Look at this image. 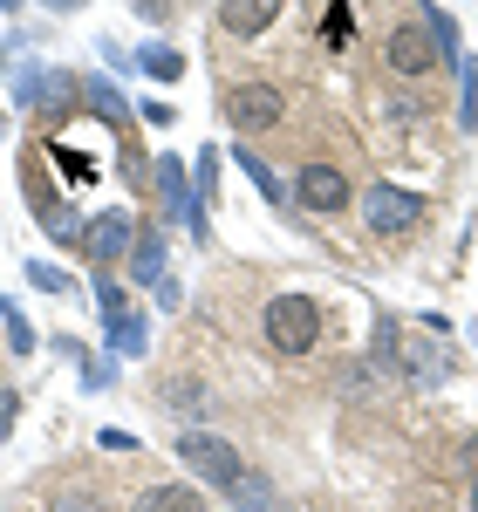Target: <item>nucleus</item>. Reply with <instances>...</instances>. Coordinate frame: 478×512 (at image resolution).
<instances>
[{
  "mask_svg": "<svg viewBox=\"0 0 478 512\" xmlns=\"http://www.w3.org/2000/svg\"><path fill=\"white\" fill-rule=\"evenodd\" d=\"M96 308H103V315H110V321H123V315H130V301H123V287H117V280H110V267L96 274Z\"/></svg>",
  "mask_w": 478,
  "mask_h": 512,
  "instance_id": "obj_14",
  "label": "nucleus"
},
{
  "mask_svg": "<svg viewBox=\"0 0 478 512\" xmlns=\"http://www.w3.org/2000/svg\"><path fill=\"white\" fill-rule=\"evenodd\" d=\"M48 512H103V506H96V499H76V492H62V499H55Z\"/></svg>",
  "mask_w": 478,
  "mask_h": 512,
  "instance_id": "obj_21",
  "label": "nucleus"
},
{
  "mask_svg": "<svg viewBox=\"0 0 478 512\" xmlns=\"http://www.w3.org/2000/svg\"><path fill=\"white\" fill-rule=\"evenodd\" d=\"M472 335H478V328H472Z\"/></svg>",
  "mask_w": 478,
  "mask_h": 512,
  "instance_id": "obj_26",
  "label": "nucleus"
},
{
  "mask_svg": "<svg viewBox=\"0 0 478 512\" xmlns=\"http://www.w3.org/2000/svg\"><path fill=\"white\" fill-rule=\"evenodd\" d=\"M14 431V396H0V437Z\"/></svg>",
  "mask_w": 478,
  "mask_h": 512,
  "instance_id": "obj_22",
  "label": "nucleus"
},
{
  "mask_svg": "<svg viewBox=\"0 0 478 512\" xmlns=\"http://www.w3.org/2000/svg\"><path fill=\"white\" fill-rule=\"evenodd\" d=\"M0 7H7V14H21V0H0Z\"/></svg>",
  "mask_w": 478,
  "mask_h": 512,
  "instance_id": "obj_24",
  "label": "nucleus"
},
{
  "mask_svg": "<svg viewBox=\"0 0 478 512\" xmlns=\"http://www.w3.org/2000/svg\"><path fill=\"white\" fill-rule=\"evenodd\" d=\"M28 280H35V287H48V294H62V287H69V274H62V267H48V260H35V267H28Z\"/></svg>",
  "mask_w": 478,
  "mask_h": 512,
  "instance_id": "obj_19",
  "label": "nucleus"
},
{
  "mask_svg": "<svg viewBox=\"0 0 478 512\" xmlns=\"http://www.w3.org/2000/svg\"><path fill=\"white\" fill-rule=\"evenodd\" d=\"M48 7H55V14H69V7H82V0H48Z\"/></svg>",
  "mask_w": 478,
  "mask_h": 512,
  "instance_id": "obj_23",
  "label": "nucleus"
},
{
  "mask_svg": "<svg viewBox=\"0 0 478 512\" xmlns=\"http://www.w3.org/2000/svg\"><path fill=\"white\" fill-rule=\"evenodd\" d=\"M383 55H390V69H397V76H424V69H431V41L417 35V28H390V41H383Z\"/></svg>",
  "mask_w": 478,
  "mask_h": 512,
  "instance_id": "obj_9",
  "label": "nucleus"
},
{
  "mask_svg": "<svg viewBox=\"0 0 478 512\" xmlns=\"http://www.w3.org/2000/svg\"><path fill=\"white\" fill-rule=\"evenodd\" d=\"M0 315H7V342H14V349L28 355V349H35V328H28V315H21V308H14V301H7V308H0Z\"/></svg>",
  "mask_w": 478,
  "mask_h": 512,
  "instance_id": "obj_18",
  "label": "nucleus"
},
{
  "mask_svg": "<svg viewBox=\"0 0 478 512\" xmlns=\"http://www.w3.org/2000/svg\"><path fill=\"white\" fill-rule=\"evenodd\" d=\"M144 69H151L158 82H178L185 76V55H178V48H144Z\"/></svg>",
  "mask_w": 478,
  "mask_h": 512,
  "instance_id": "obj_13",
  "label": "nucleus"
},
{
  "mask_svg": "<svg viewBox=\"0 0 478 512\" xmlns=\"http://www.w3.org/2000/svg\"><path fill=\"white\" fill-rule=\"evenodd\" d=\"M321 35H328V48H349V41H356V14H349V7L335 0V7H328V28H321Z\"/></svg>",
  "mask_w": 478,
  "mask_h": 512,
  "instance_id": "obj_15",
  "label": "nucleus"
},
{
  "mask_svg": "<svg viewBox=\"0 0 478 512\" xmlns=\"http://www.w3.org/2000/svg\"><path fill=\"white\" fill-rule=\"evenodd\" d=\"M137 512H205V499L192 485H151V492L137 499Z\"/></svg>",
  "mask_w": 478,
  "mask_h": 512,
  "instance_id": "obj_10",
  "label": "nucleus"
},
{
  "mask_svg": "<svg viewBox=\"0 0 478 512\" xmlns=\"http://www.w3.org/2000/svg\"><path fill=\"white\" fill-rule=\"evenodd\" d=\"M130 274H137V280H164V246H158L151 233L137 239V260H130Z\"/></svg>",
  "mask_w": 478,
  "mask_h": 512,
  "instance_id": "obj_12",
  "label": "nucleus"
},
{
  "mask_svg": "<svg viewBox=\"0 0 478 512\" xmlns=\"http://www.w3.org/2000/svg\"><path fill=\"white\" fill-rule=\"evenodd\" d=\"M424 28H431V41H438L444 62H458V28H451V14H444V7H424Z\"/></svg>",
  "mask_w": 478,
  "mask_h": 512,
  "instance_id": "obj_11",
  "label": "nucleus"
},
{
  "mask_svg": "<svg viewBox=\"0 0 478 512\" xmlns=\"http://www.w3.org/2000/svg\"><path fill=\"white\" fill-rule=\"evenodd\" d=\"M110 342H117L123 355H144V321H137V315H123V321H110Z\"/></svg>",
  "mask_w": 478,
  "mask_h": 512,
  "instance_id": "obj_16",
  "label": "nucleus"
},
{
  "mask_svg": "<svg viewBox=\"0 0 478 512\" xmlns=\"http://www.w3.org/2000/svg\"><path fill=\"white\" fill-rule=\"evenodd\" d=\"M130 212H103L96 226H82V253L96 260V267H110V260H123V246H130Z\"/></svg>",
  "mask_w": 478,
  "mask_h": 512,
  "instance_id": "obj_7",
  "label": "nucleus"
},
{
  "mask_svg": "<svg viewBox=\"0 0 478 512\" xmlns=\"http://www.w3.org/2000/svg\"><path fill=\"white\" fill-rule=\"evenodd\" d=\"M417 219H424V198L403 192V185H369V192H362V226H369V233L397 239V233H410Z\"/></svg>",
  "mask_w": 478,
  "mask_h": 512,
  "instance_id": "obj_3",
  "label": "nucleus"
},
{
  "mask_svg": "<svg viewBox=\"0 0 478 512\" xmlns=\"http://www.w3.org/2000/svg\"><path fill=\"white\" fill-rule=\"evenodd\" d=\"M472 512H478V478H472Z\"/></svg>",
  "mask_w": 478,
  "mask_h": 512,
  "instance_id": "obj_25",
  "label": "nucleus"
},
{
  "mask_svg": "<svg viewBox=\"0 0 478 512\" xmlns=\"http://www.w3.org/2000/svg\"><path fill=\"white\" fill-rule=\"evenodd\" d=\"M294 198H301L308 212H342V205H349V178H342L335 164H301Z\"/></svg>",
  "mask_w": 478,
  "mask_h": 512,
  "instance_id": "obj_5",
  "label": "nucleus"
},
{
  "mask_svg": "<svg viewBox=\"0 0 478 512\" xmlns=\"http://www.w3.org/2000/svg\"><path fill=\"white\" fill-rule=\"evenodd\" d=\"M226 117H233L239 130H274V123L287 117V103H280L274 82H239V89H226Z\"/></svg>",
  "mask_w": 478,
  "mask_h": 512,
  "instance_id": "obj_4",
  "label": "nucleus"
},
{
  "mask_svg": "<svg viewBox=\"0 0 478 512\" xmlns=\"http://www.w3.org/2000/svg\"><path fill=\"white\" fill-rule=\"evenodd\" d=\"M239 171H246V178H253L260 192L274 198V205H280V198H287V192H280V178H274V171H267V164H260V158H253V151H239Z\"/></svg>",
  "mask_w": 478,
  "mask_h": 512,
  "instance_id": "obj_17",
  "label": "nucleus"
},
{
  "mask_svg": "<svg viewBox=\"0 0 478 512\" xmlns=\"http://www.w3.org/2000/svg\"><path fill=\"white\" fill-rule=\"evenodd\" d=\"M267 342L280 355H308L321 342V308L308 294H274L267 301Z\"/></svg>",
  "mask_w": 478,
  "mask_h": 512,
  "instance_id": "obj_1",
  "label": "nucleus"
},
{
  "mask_svg": "<svg viewBox=\"0 0 478 512\" xmlns=\"http://www.w3.org/2000/svg\"><path fill=\"white\" fill-rule=\"evenodd\" d=\"M158 198H164L171 219H185L192 233H205V212L192 205V192H185V164H178V158H158Z\"/></svg>",
  "mask_w": 478,
  "mask_h": 512,
  "instance_id": "obj_8",
  "label": "nucleus"
},
{
  "mask_svg": "<svg viewBox=\"0 0 478 512\" xmlns=\"http://www.w3.org/2000/svg\"><path fill=\"white\" fill-rule=\"evenodd\" d=\"M376 362H383V369L397 362V321H383V328H376Z\"/></svg>",
  "mask_w": 478,
  "mask_h": 512,
  "instance_id": "obj_20",
  "label": "nucleus"
},
{
  "mask_svg": "<svg viewBox=\"0 0 478 512\" xmlns=\"http://www.w3.org/2000/svg\"><path fill=\"white\" fill-rule=\"evenodd\" d=\"M178 458H185V472H199V478H212V485H226L233 492L239 485V451L226 444V437H212V431H178Z\"/></svg>",
  "mask_w": 478,
  "mask_h": 512,
  "instance_id": "obj_2",
  "label": "nucleus"
},
{
  "mask_svg": "<svg viewBox=\"0 0 478 512\" xmlns=\"http://www.w3.org/2000/svg\"><path fill=\"white\" fill-rule=\"evenodd\" d=\"M280 7H287V0H219V28L239 35V41H253L280 21Z\"/></svg>",
  "mask_w": 478,
  "mask_h": 512,
  "instance_id": "obj_6",
  "label": "nucleus"
}]
</instances>
